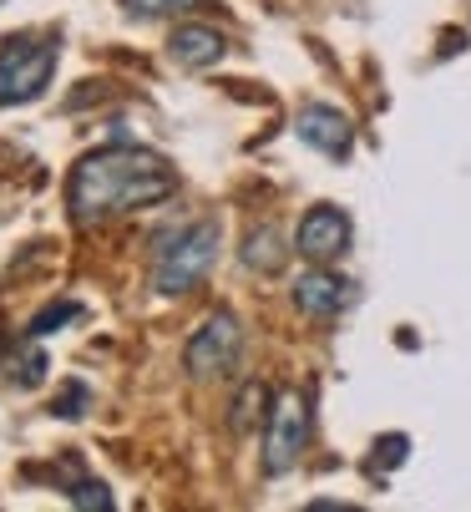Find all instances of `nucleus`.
Instances as JSON below:
<instances>
[{
    "instance_id": "obj_1",
    "label": "nucleus",
    "mask_w": 471,
    "mask_h": 512,
    "mask_svg": "<svg viewBox=\"0 0 471 512\" xmlns=\"http://www.w3.org/2000/svg\"><path fill=\"white\" fill-rule=\"evenodd\" d=\"M178 193V173L168 158H157L132 142H112V148L87 153L66 178V208L76 224H102L117 213H137Z\"/></svg>"
},
{
    "instance_id": "obj_2",
    "label": "nucleus",
    "mask_w": 471,
    "mask_h": 512,
    "mask_svg": "<svg viewBox=\"0 0 471 512\" xmlns=\"http://www.w3.org/2000/svg\"><path fill=\"white\" fill-rule=\"evenodd\" d=\"M218 244H223V234H218L213 218H198V224L157 239V254H152L157 295H188L193 284H203L208 269L218 264Z\"/></svg>"
},
{
    "instance_id": "obj_3",
    "label": "nucleus",
    "mask_w": 471,
    "mask_h": 512,
    "mask_svg": "<svg viewBox=\"0 0 471 512\" xmlns=\"http://www.w3.org/2000/svg\"><path fill=\"white\" fill-rule=\"evenodd\" d=\"M61 46L51 36H11L0 46V107H21L36 102L51 87Z\"/></svg>"
},
{
    "instance_id": "obj_4",
    "label": "nucleus",
    "mask_w": 471,
    "mask_h": 512,
    "mask_svg": "<svg viewBox=\"0 0 471 512\" xmlns=\"http://www.w3.org/2000/svg\"><path fill=\"white\" fill-rule=\"evenodd\" d=\"M239 355H244V330H239V320H233L228 310H213V315L193 330V340H188V350H183V365H188L193 381H213V376H228L233 365H239Z\"/></svg>"
},
{
    "instance_id": "obj_5",
    "label": "nucleus",
    "mask_w": 471,
    "mask_h": 512,
    "mask_svg": "<svg viewBox=\"0 0 471 512\" xmlns=\"http://www.w3.org/2000/svg\"><path fill=\"white\" fill-rule=\"evenodd\" d=\"M309 447V411H304V396L299 391H279L274 396V411H269V426H264V472L269 477H284Z\"/></svg>"
},
{
    "instance_id": "obj_6",
    "label": "nucleus",
    "mask_w": 471,
    "mask_h": 512,
    "mask_svg": "<svg viewBox=\"0 0 471 512\" xmlns=\"http://www.w3.org/2000/svg\"><path fill=\"white\" fill-rule=\"evenodd\" d=\"M350 239H355L350 213H345V208H335V203H320V208H309V213L299 218L294 249H299L309 264H335V259H345V254H350Z\"/></svg>"
},
{
    "instance_id": "obj_7",
    "label": "nucleus",
    "mask_w": 471,
    "mask_h": 512,
    "mask_svg": "<svg viewBox=\"0 0 471 512\" xmlns=\"http://www.w3.org/2000/svg\"><path fill=\"white\" fill-rule=\"evenodd\" d=\"M299 137L309 142L314 153H325V158H350L355 153V127L340 107L330 102H309L299 112Z\"/></svg>"
},
{
    "instance_id": "obj_8",
    "label": "nucleus",
    "mask_w": 471,
    "mask_h": 512,
    "mask_svg": "<svg viewBox=\"0 0 471 512\" xmlns=\"http://www.w3.org/2000/svg\"><path fill=\"white\" fill-rule=\"evenodd\" d=\"M294 305H299L309 320H335V315L350 305V279L330 274V264H314V269L294 284Z\"/></svg>"
},
{
    "instance_id": "obj_9",
    "label": "nucleus",
    "mask_w": 471,
    "mask_h": 512,
    "mask_svg": "<svg viewBox=\"0 0 471 512\" xmlns=\"http://www.w3.org/2000/svg\"><path fill=\"white\" fill-rule=\"evenodd\" d=\"M168 51H173V61L178 66H213L223 51H228V36L223 31H213V26H178L173 31V41H168Z\"/></svg>"
},
{
    "instance_id": "obj_10",
    "label": "nucleus",
    "mask_w": 471,
    "mask_h": 512,
    "mask_svg": "<svg viewBox=\"0 0 471 512\" xmlns=\"http://www.w3.org/2000/svg\"><path fill=\"white\" fill-rule=\"evenodd\" d=\"M239 259L254 269V274H279L284 269V259H289V249H284V239L274 234V229H249V239H244V249H239Z\"/></svg>"
},
{
    "instance_id": "obj_11",
    "label": "nucleus",
    "mask_w": 471,
    "mask_h": 512,
    "mask_svg": "<svg viewBox=\"0 0 471 512\" xmlns=\"http://www.w3.org/2000/svg\"><path fill=\"white\" fill-rule=\"evenodd\" d=\"M122 6H127L132 16L157 21V16H188V11H203L208 0H122Z\"/></svg>"
},
{
    "instance_id": "obj_12",
    "label": "nucleus",
    "mask_w": 471,
    "mask_h": 512,
    "mask_svg": "<svg viewBox=\"0 0 471 512\" xmlns=\"http://www.w3.org/2000/svg\"><path fill=\"white\" fill-rule=\"evenodd\" d=\"M264 401H269V391H264L259 381H254V386H244V396H239V406H233V426H239V431H249Z\"/></svg>"
},
{
    "instance_id": "obj_13",
    "label": "nucleus",
    "mask_w": 471,
    "mask_h": 512,
    "mask_svg": "<svg viewBox=\"0 0 471 512\" xmlns=\"http://www.w3.org/2000/svg\"><path fill=\"white\" fill-rule=\"evenodd\" d=\"M76 315H82V305L61 300V305H51V310H41V315L31 320V335H51L56 325H66V320H76Z\"/></svg>"
},
{
    "instance_id": "obj_14",
    "label": "nucleus",
    "mask_w": 471,
    "mask_h": 512,
    "mask_svg": "<svg viewBox=\"0 0 471 512\" xmlns=\"http://www.w3.org/2000/svg\"><path fill=\"white\" fill-rule=\"evenodd\" d=\"M71 502H76V507H112V492H107L102 482H76V487H71Z\"/></svg>"
},
{
    "instance_id": "obj_15",
    "label": "nucleus",
    "mask_w": 471,
    "mask_h": 512,
    "mask_svg": "<svg viewBox=\"0 0 471 512\" xmlns=\"http://www.w3.org/2000/svg\"><path fill=\"white\" fill-rule=\"evenodd\" d=\"M82 401H87V391H82V386H71V396H61V401H56V416H82V411H76Z\"/></svg>"
},
{
    "instance_id": "obj_16",
    "label": "nucleus",
    "mask_w": 471,
    "mask_h": 512,
    "mask_svg": "<svg viewBox=\"0 0 471 512\" xmlns=\"http://www.w3.org/2000/svg\"><path fill=\"white\" fill-rule=\"evenodd\" d=\"M0 350H6V320H0Z\"/></svg>"
}]
</instances>
